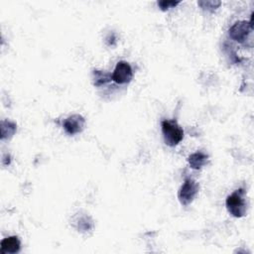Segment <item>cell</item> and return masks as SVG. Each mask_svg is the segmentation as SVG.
<instances>
[{
    "mask_svg": "<svg viewBox=\"0 0 254 254\" xmlns=\"http://www.w3.org/2000/svg\"><path fill=\"white\" fill-rule=\"evenodd\" d=\"M165 143L174 147L184 138V131L175 120H163L161 123Z\"/></svg>",
    "mask_w": 254,
    "mask_h": 254,
    "instance_id": "obj_1",
    "label": "cell"
},
{
    "mask_svg": "<svg viewBox=\"0 0 254 254\" xmlns=\"http://www.w3.org/2000/svg\"><path fill=\"white\" fill-rule=\"evenodd\" d=\"M244 190L239 189L227 196L225 204L228 212L234 217H242L246 213V202L244 200Z\"/></svg>",
    "mask_w": 254,
    "mask_h": 254,
    "instance_id": "obj_2",
    "label": "cell"
},
{
    "mask_svg": "<svg viewBox=\"0 0 254 254\" xmlns=\"http://www.w3.org/2000/svg\"><path fill=\"white\" fill-rule=\"evenodd\" d=\"M252 29H253V24H252V17H251V20L249 22L238 21V22L234 23L230 27L228 34H229V37L233 41L242 44L246 41V39L248 38Z\"/></svg>",
    "mask_w": 254,
    "mask_h": 254,
    "instance_id": "obj_3",
    "label": "cell"
},
{
    "mask_svg": "<svg viewBox=\"0 0 254 254\" xmlns=\"http://www.w3.org/2000/svg\"><path fill=\"white\" fill-rule=\"evenodd\" d=\"M198 189H199V186L195 181L191 179H186V181L184 182L183 186L181 187L178 192V197L180 202L183 205H189L197 194Z\"/></svg>",
    "mask_w": 254,
    "mask_h": 254,
    "instance_id": "obj_4",
    "label": "cell"
},
{
    "mask_svg": "<svg viewBox=\"0 0 254 254\" xmlns=\"http://www.w3.org/2000/svg\"><path fill=\"white\" fill-rule=\"evenodd\" d=\"M132 77H133V71H132L131 65L124 61L118 62L111 75L112 80L118 84H125L130 82Z\"/></svg>",
    "mask_w": 254,
    "mask_h": 254,
    "instance_id": "obj_5",
    "label": "cell"
},
{
    "mask_svg": "<svg viewBox=\"0 0 254 254\" xmlns=\"http://www.w3.org/2000/svg\"><path fill=\"white\" fill-rule=\"evenodd\" d=\"M84 124L85 120L79 114L70 115L63 122L64 131L69 135H75L77 133H80L84 128Z\"/></svg>",
    "mask_w": 254,
    "mask_h": 254,
    "instance_id": "obj_6",
    "label": "cell"
},
{
    "mask_svg": "<svg viewBox=\"0 0 254 254\" xmlns=\"http://www.w3.org/2000/svg\"><path fill=\"white\" fill-rule=\"evenodd\" d=\"M1 253H18L21 248V242L17 236H9L1 241Z\"/></svg>",
    "mask_w": 254,
    "mask_h": 254,
    "instance_id": "obj_7",
    "label": "cell"
},
{
    "mask_svg": "<svg viewBox=\"0 0 254 254\" xmlns=\"http://www.w3.org/2000/svg\"><path fill=\"white\" fill-rule=\"evenodd\" d=\"M207 155H205L204 153L202 152H195L193 154H191L188 161H189V164L190 166V168L194 169V170H198L200 169L202 166H204L207 162Z\"/></svg>",
    "mask_w": 254,
    "mask_h": 254,
    "instance_id": "obj_8",
    "label": "cell"
},
{
    "mask_svg": "<svg viewBox=\"0 0 254 254\" xmlns=\"http://www.w3.org/2000/svg\"><path fill=\"white\" fill-rule=\"evenodd\" d=\"M16 124L7 120L1 121V139L4 140L5 138L12 137L16 132Z\"/></svg>",
    "mask_w": 254,
    "mask_h": 254,
    "instance_id": "obj_9",
    "label": "cell"
},
{
    "mask_svg": "<svg viewBox=\"0 0 254 254\" xmlns=\"http://www.w3.org/2000/svg\"><path fill=\"white\" fill-rule=\"evenodd\" d=\"M111 80V76L101 70H94L93 71V84L96 86H100L102 84L107 83Z\"/></svg>",
    "mask_w": 254,
    "mask_h": 254,
    "instance_id": "obj_10",
    "label": "cell"
},
{
    "mask_svg": "<svg viewBox=\"0 0 254 254\" xmlns=\"http://www.w3.org/2000/svg\"><path fill=\"white\" fill-rule=\"evenodd\" d=\"M197 4L200 6L202 10H206L208 12H214L221 4L220 1H198Z\"/></svg>",
    "mask_w": 254,
    "mask_h": 254,
    "instance_id": "obj_11",
    "label": "cell"
},
{
    "mask_svg": "<svg viewBox=\"0 0 254 254\" xmlns=\"http://www.w3.org/2000/svg\"><path fill=\"white\" fill-rule=\"evenodd\" d=\"M179 4H180V2H175V1H159L158 2L159 7L163 11H167L170 8H174V7H176Z\"/></svg>",
    "mask_w": 254,
    "mask_h": 254,
    "instance_id": "obj_12",
    "label": "cell"
}]
</instances>
